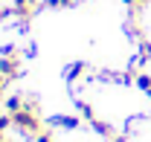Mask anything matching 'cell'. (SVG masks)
<instances>
[{
	"mask_svg": "<svg viewBox=\"0 0 151 142\" xmlns=\"http://www.w3.org/2000/svg\"><path fill=\"white\" fill-rule=\"evenodd\" d=\"M20 72V61L18 55H15V49H3V58H0V75L9 81V78H15Z\"/></svg>",
	"mask_w": 151,
	"mask_h": 142,
	"instance_id": "cell-2",
	"label": "cell"
},
{
	"mask_svg": "<svg viewBox=\"0 0 151 142\" xmlns=\"http://www.w3.org/2000/svg\"><path fill=\"white\" fill-rule=\"evenodd\" d=\"M9 125H12V113H3V116H0V133H6Z\"/></svg>",
	"mask_w": 151,
	"mask_h": 142,
	"instance_id": "cell-7",
	"label": "cell"
},
{
	"mask_svg": "<svg viewBox=\"0 0 151 142\" xmlns=\"http://www.w3.org/2000/svg\"><path fill=\"white\" fill-rule=\"evenodd\" d=\"M3 90H6V78L0 75V99H3Z\"/></svg>",
	"mask_w": 151,
	"mask_h": 142,
	"instance_id": "cell-12",
	"label": "cell"
},
{
	"mask_svg": "<svg viewBox=\"0 0 151 142\" xmlns=\"http://www.w3.org/2000/svg\"><path fill=\"white\" fill-rule=\"evenodd\" d=\"M81 72H84V64H73V67H70V78H78Z\"/></svg>",
	"mask_w": 151,
	"mask_h": 142,
	"instance_id": "cell-9",
	"label": "cell"
},
{
	"mask_svg": "<svg viewBox=\"0 0 151 142\" xmlns=\"http://www.w3.org/2000/svg\"><path fill=\"white\" fill-rule=\"evenodd\" d=\"M38 142H52V136L50 133H38Z\"/></svg>",
	"mask_w": 151,
	"mask_h": 142,
	"instance_id": "cell-11",
	"label": "cell"
},
{
	"mask_svg": "<svg viewBox=\"0 0 151 142\" xmlns=\"http://www.w3.org/2000/svg\"><path fill=\"white\" fill-rule=\"evenodd\" d=\"M12 12H15L20 20H29V18H32V15L38 12V0H15Z\"/></svg>",
	"mask_w": 151,
	"mask_h": 142,
	"instance_id": "cell-3",
	"label": "cell"
},
{
	"mask_svg": "<svg viewBox=\"0 0 151 142\" xmlns=\"http://www.w3.org/2000/svg\"><path fill=\"white\" fill-rule=\"evenodd\" d=\"M137 84L142 90H151V75H137Z\"/></svg>",
	"mask_w": 151,
	"mask_h": 142,
	"instance_id": "cell-8",
	"label": "cell"
},
{
	"mask_svg": "<svg viewBox=\"0 0 151 142\" xmlns=\"http://www.w3.org/2000/svg\"><path fill=\"white\" fill-rule=\"evenodd\" d=\"M148 93H151V90H148Z\"/></svg>",
	"mask_w": 151,
	"mask_h": 142,
	"instance_id": "cell-14",
	"label": "cell"
},
{
	"mask_svg": "<svg viewBox=\"0 0 151 142\" xmlns=\"http://www.w3.org/2000/svg\"><path fill=\"white\" fill-rule=\"evenodd\" d=\"M81 113H84V116L93 122V107H90V105H81Z\"/></svg>",
	"mask_w": 151,
	"mask_h": 142,
	"instance_id": "cell-10",
	"label": "cell"
},
{
	"mask_svg": "<svg viewBox=\"0 0 151 142\" xmlns=\"http://www.w3.org/2000/svg\"><path fill=\"white\" fill-rule=\"evenodd\" d=\"M23 105H26V102H23L20 96H9V99H6V110H9V113H18Z\"/></svg>",
	"mask_w": 151,
	"mask_h": 142,
	"instance_id": "cell-5",
	"label": "cell"
},
{
	"mask_svg": "<svg viewBox=\"0 0 151 142\" xmlns=\"http://www.w3.org/2000/svg\"><path fill=\"white\" fill-rule=\"evenodd\" d=\"M93 128L102 133V136H111L113 131H111V125H105V122H99V119H93Z\"/></svg>",
	"mask_w": 151,
	"mask_h": 142,
	"instance_id": "cell-6",
	"label": "cell"
},
{
	"mask_svg": "<svg viewBox=\"0 0 151 142\" xmlns=\"http://www.w3.org/2000/svg\"><path fill=\"white\" fill-rule=\"evenodd\" d=\"M52 125H61V128H78V116H55Z\"/></svg>",
	"mask_w": 151,
	"mask_h": 142,
	"instance_id": "cell-4",
	"label": "cell"
},
{
	"mask_svg": "<svg viewBox=\"0 0 151 142\" xmlns=\"http://www.w3.org/2000/svg\"><path fill=\"white\" fill-rule=\"evenodd\" d=\"M12 125H15V128H20L23 133H32V136H38V133H41L38 105H35V102H26V105L20 107L18 113H12Z\"/></svg>",
	"mask_w": 151,
	"mask_h": 142,
	"instance_id": "cell-1",
	"label": "cell"
},
{
	"mask_svg": "<svg viewBox=\"0 0 151 142\" xmlns=\"http://www.w3.org/2000/svg\"><path fill=\"white\" fill-rule=\"evenodd\" d=\"M125 3H134V6H139V3H145V0H125Z\"/></svg>",
	"mask_w": 151,
	"mask_h": 142,
	"instance_id": "cell-13",
	"label": "cell"
}]
</instances>
